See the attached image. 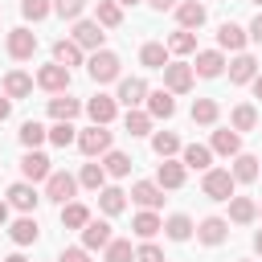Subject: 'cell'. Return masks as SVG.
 <instances>
[{
  "label": "cell",
  "instance_id": "ab89813d",
  "mask_svg": "<svg viewBox=\"0 0 262 262\" xmlns=\"http://www.w3.org/2000/svg\"><path fill=\"white\" fill-rule=\"evenodd\" d=\"M123 127H127V135H147L151 131V115L147 111H127V119H123Z\"/></svg>",
  "mask_w": 262,
  "mask_h": 262
},
{
  "label": "cell",
  "instance_id": "5bb4252c",
  "mask_svg": "<svg viewBox=\"0 0 262 262\" xmlns=\"http://www.w3.org/2000/svg\"><path fill=\"white\" fill-rule=\"evenodd\" d=\"M205 16H209V8L205 4H196V0H184V4H176V20H180V29H201L205 25Z\"/></svg>",
  "mask_w": 262,
  "mask_h": 262
},
{
  "label": "cell",
  "instance_id": "6125c7cd",
  "mask_svg": "<svg viewBox=\"0 0 262 262\" xmlns=\"http://www.w3.org/2000/svg\"><path fill=\"white\" fill-rule=\"evenodd\" d=\"M258 213H262V209H258Z\"/></svg>",
  "mask_w": 262,
  "mask_h": 262
},
{
  "label": "cell",
  "instance_id": "4316f807",
  "mask_svg": "<svg viewBox=\"0 0 262 262\" xmlns=\"http://www.w3.org/2000/svg\"><path fill=\"white\" fill-rule=\"evenodd\" d=\"M53 61H57V66H66V70H70V66H82V45L61 37V41L53 45Z\"/></svg>",
  "mask_w": 262,
  "mask_h": 262
},
{
  "label": "cell",
  "instance_id": "8d00e7d4",
  "mask_svg": "<svg viewBox=\"0 0 262 262\" xmlns=\"http://www.w3.org/2000/svg\"><path fill=\"white\" fill-rule=\"evenodd\" d=\"M192 229H196V225H192L184 213H172V217L164 221V233H168L172 242H188V237H192Z\"/></svg>",
  "mask_w": 262,
  "mask_h": 262
},
{
  "label": "cell",
  "instance_id": "f5cc1de1",
  "mask_svg": "<svg viewBox=\"0 0 262 262\" xmlns=\"http://www.w3.org/2000/svg\"><path fill=\"white\" fill-rule=\"evenodd\" d=\"M147 4H151V8H160V12H164V8H176V0H147Z\"/></svg>",
  "mask_w": 262,
  "mask_h": 262
},
{
  "label": "cell",
  "instance_id": "ac0fdd59",
  "mask_svg": "<svg viewBox=\"0 0 262 262\" xmlns=\"http://www.w3.org/2000/svg\"><path fill=\"white\" fill-rule=\"evenodd\" d=\"M246 37H250V33H246L242 25H233V20H225V25L217 29V45H221V49H233V53L246 49Z\"/></svg>",
  "mask_w": 262,
  "mask_h": 262
},
{
  "label": "cell",
  "instance_id": "db71d44e",
  "mask_svg": "<svg viewBox=\"0 0 262 262\" xmlns=\"http://www.w3.org/2000/svg\"><path fill=\"white\" fill-rule=\"evenodd\" d=\"M8 221V201H0V225Z\"/></svg>",
  "mask_w": 262,
  "mask_h": 262
},
{
  "label": "cell",
  "instance_id": "7bdbcfd3",
  "mask_svg": "<svg viewBox=\"0 0 262 262\" xmlns=\"http://www.w3.org/2000/svg\"><path fill=\"white\" fill-rule=\"evenodd\" d=\"M53 12V0H20V16L25 20H45Z\"/></svg>",
  "mask_w": 262,
  "mask_h": 262
},
{
  "label": "cell",
  "instance_id": "d6a6232c",
  "mask_svg": "<svg viewBox=\"0 0 262 262\" xmlns=\"http://www.w3.org/2000/svg\"><path fill=\"white\" fill-rule=\"evenodd\" d=\"M94 20H98L102 29H119V25H123V8H119V0H98Z\"/></svg>",
  "mask_w": 262,
  "mask_h": 262
},
{
  "label": "cell",
  "instance_id": "44dd1931",
  "mask_svg": "<svg viewBox=\"0 0 262 262\" xmlns=\"http://www.w3.org/2000/svg\"><path fill=\"white\" fill-rule=\"evenodd\" d=\"M180 164L184 168H196V172H209V164H213V147H205V143H188V147H180Z\"/></svg>",
  "mask_w": 262,
  "mask_h": 262
},
{
  "label": "cell",
  "instance_id": "ee69618b",
  "mask_svg": "<svg viewBox=\"0 0 262 262\" xmlns=\"http://www.w3.org/2000/svg\"><path fill=\"white\" fill-rule=\"evenodd\" d=\"M196 49V37L188 33V29H176L172 37H168V53H192Z\"/></svg>",
  "mask_w": 262,
  "mask_h": 262
},
{
  "label": "cell",
  "instance_id": "7dc6e473",
  "mask_svg": "<svg viewBox=\"0 0 262 262\" xmlns=\"http://www.w3.org/2000/svg\"><path fill=\"white\" fill-rule=\"evenodd\" d=\"M82 8H86V0H53V12H57L61 20H78Z\"/></svg>",
  "mask_w": 262,
  "mask_h": 262
},
{
  "label": "cell",
  "instance_id": "681fc988",
  "mask_svg": "<svg viewBox=\"0 0 262 262\" xmlns=\"http://www.w3.org/2000/svg\"><path fill=\"white\" fill-rule=\"evenodd\" d=\"M57 262H90V258H86V246H70V250H61Z\"/></svg>",
  "mask_w": 262,
  "mask_h": 262
},
{
  "label": "cell",
  "instance_id": "52a82bcc",
  "mask_svg": "<svg viewBox=\"0 0 262 262\" xmlns=\"http://www.w3.org/2000/svg\"><path fill=\"white\" fill-rule=\"evenodd\" d=\"M74 192H78V176H70V172H53V176L45 180V196L57 201V205H70Z\"/></svg>",
  "mask_w": 262,
  "mask_h": 262
},
{
  "label": "cell",
  "instance_id": "9c48e42d",
  "mask_svg": "<svg viewBox=\"0 0 262 262\" xmlns=\"http://www.w3.org/2000/svg\"><path fill=\"white\" fill-rule=\"evenodd\" d=\"M33 53H37V33H29V29H12V33H8V57L29 61Z\"/></svg>",
  "mask_w": 262,
  "mask_h": 262
},
{
  "label": "cell",
  "instance_id": "ffe728a7",
  "mask_svg": "<svg viewBox=\"0 0 262 262\" xmlns=\"http://www.w3.org/2000/svg\"><path fill=\"white\" fill-rule=\"evenodd\" d=\"M33 94V78L25 70H8L4 74V98H29Z\"/></svg>",
  "mask_w": 262,
  "mask_h": 262
},
{
  "label": "cell",
  "instance_id": "d6986e66",
  "mask_svg": "<svg viewBox=\"0 0 262 262\" xmlns=\"http://www.w3.org/2000/svg\"><path fill=\"white\" fill-rule=\"evenodd\" d=\"M254 78H258V61H254L250 53H237V57L229 61V82L242 86V82H254Z\"/></svg>",
  "mask_w": 262,
  "mask_h": 262
},
{
  "label": "cell",
  "instance_id": "30bf717a",
  "mask_svg": "<svg viewBox=\"0 0 262 262\" xmlns=\"http://www.w3.org/2000/svg\"><path fill=\"white\" fill-rule=\"evenodd\" d=\"M131 201H135V205H143V209H151V213H156V209H160V205H164V188H160V184H156V180H135V184H131Z\"/></svg>",
  "mask_w": 262,
  "mask_h": 262
},
{
  "label": "cell",
  "instance_id": "816d5d0a",
  "mask_svg": "<svg viewBox=\"0 0 262 262\" xmlns=\"http://www.w3.org/2000/svg\"><path fill=\"white\" fill-rule=\"evenodd\" d=\"M8 115H12V98H0V123H4Z\"/></svg>",
  "mask_w": 262,
  "mask_h": 262
},
{
  "label": "cell",
  "instance_id": "bcb514c9",
  "mask_svg": "<svg viewBox=\"0 0 262 262\" xmlns=\"http://www.w3.org/2000/svg\"><path fill=\"white\" fill-rule=\"evenodd\" d=\"M106 262H135V250H131V242L115 237V242L106 246Z\"/></svg>",
  "mask_w": 262,
  "mask_h": 262
},
{
  "label": "cell",
  "instance_id": "60d3db41",
  "mask_svg": "<svg viewBox=\"0 0 262 262\" xmlns=\"http://www.w3.org/2000/svg\"><path fill=\"white\" fill-rule=\"evenodd\" d=\"M45 139H49V127H41V123H33V119L20 123V143H25L29 151H33L37 143H45Z\"/></svg>",
  "mask_w": 262,
  "mask_h": 262
},
{
  "label": "cell",
  "instance_id": "d4e9b609",
  "mask_svg": "<svg viewBox=\"0 0 262 262\" xmlns=\"http://www.w3.org/2000/svg\"><path fill=\"white\" fill-rule=\"evenodd\" d=\"M156 184H160V188H180V184H184V164L164 160V164L156 168Z\"/></svg>",
  "mask_w": 262,
  "mask_h": 262
},
{
  "label": "cell",
  "instance_id": "cb8c5ba5",
  "mask_svg": "<svg viewBox=\"0 0 262 262\" xmlns=\"http://www.w3.org/2000/svg\"><path fill=\"white\" fill-rule=\"evenodd\" d=\"M8 237H12L16 246H33V242L41 237V229H37V221H33V217H16V221L8 225Z\"/></svg>",
  "mask_w": 262,
  "mask_h": 262
},
{
  "label": "cell",
  "instance_id": "1f68e13d",
  "mask_svg": "<svg viewBox=\"0 0 262 262\" xmlns=\"http://www.w3.org/2000/svg\"><path fill=\"white\" fill-rule=\"evenodd\" d=\"M61 225H66V229H86V225H90V209L78 205V201L61 205Z\"/></svg>",
  "mask_w": 262,
  "mask_h": 262
},
{
  "label": "cell",
  "instance_id": "603a6c76",
  "mask_svg": "<svg viewBox=\"0 0 262 262\" xmlns=\"http://www.w3.org/2000/svg\"><path fill=\"white\" fill-rule=\"evenodd\" d=\"M209 147H213V156H242V135L229 131V127L225 131H213V143Z\"/></svg>",
  "mask_w": 262,
  "mask_h": 262
},
{
  "label": "cell",
  "instance_id": "ba28073f",
  "mask_svg": "<svg viewBox=\"0 0 262 262\" xmlns=\"http://www.w3.org/2000/svg\"><path fill=\"white\" fill-rule=\"evenodd\" d=\"M147 94H151V90H147V82H143V78H123V82H119L115 102H123L127 111H135L139 102H147Z\"/></svg>",
  "mask_w": 262,
  "mask_h": 262
},
{
  "label": "cell",
  "instance_id": "f35d334b",
  "mask_svg": "<svg viewBox=\"0 0 262 262\" xmlns=\"http://www.w3.org/2000/svg\"><path fill=\"white\" fill-rule=\"evenodd\" d=\"M229 123H233V131H254V127H258V111H254L250 102H242V106H233Z\"/></svg>",
  "mask_w": 262,
  "mask_h": 262
},
{
  "label": "cell",
  "instance_id": "91938a15",
  "mask_svg": "<svg viewBox=\"0 0 262 262\" xmlns=\"http://www.w3.org/2000/svg\"><path fill=\"white\" fill-rule=\"evenodd\" d=\"M254 4H262V0H254Z\"/></svg>",
  "mask_w": 262,
  "mask_h": 262
},
{
  "label": "cell",
  "instance_id": "4fadbf2b",
  "mask_svg": "<svg viewBox=\"0 0 262 262\" xmlns=\"http://www.w3.org/2000/svg\"><path fill=\"white\" fill-rule=\"evenodd\" d=\"M115 111H119V102H115L111 94H94V98L86 102V115H90V123H98V127H106V123L115 119Z\"/></svg>",
  "mask_w": 262,
  "mask_h": 262
},
{
  "label": "cell",
  "instance_id": "484cf974",
  "mask_svg": "<svg viewBox=\"0 0 262 262\" xmlns=\"http://www.w3.org/2000/svg\"><path fill=\"white\" fill-rule=\"evenodd\" d=\"M131 229H135V237H143V242H151L160 229H164V221L151 213V209H143V213H135V221H131Z\"/></svg>",
  "mask_w": 262,
  "mask_h": 262
},
{
  "label": "cell",
  "instance_id": "8fae6325",
  "mask_svg": "<svg viewBox=\"0 0 262 262\" xmlns=\"http://www.w3.org/2000/svg\"><path fill=\"white\" fill-rule=\"evenodd\" d=\"M20 172H25V180H29V184H37V180H49V176H53V168H49V156H41V151H25V160H20Z\"/></svg>",
  "mask_w": 262,
  "mask_h": 262
},
{
  "label": "cell",
  "instance_id": "e575fe53",
  "mask_svg": "<svg viewBox=\"0 0 262 262\" xmlns=\"http://www.w3.org/2000/svg\"><path fill=\"white\" fill-rule=\"evenodd\" d=\"M217 115H221V106H217L213 98H192V123L213 127V123H217Z\"/></svg>",
  "mask_w": 262,
  "mask_h": 262
},
{
  "label": "cell",
  "instance_id": "74e56055",
  "mask_svg": "<svg viewBox=\"0 0 262 262\" xmlns=\"http://www.w3.org/2000/svg\"><path fill=\"white\" fill-rule=\"evenodd\" d=\"M151 151H156L160 160H172V156L180 151V139H176L172 131H156V135H151Z\"/></svg>",
  "mask_w": 262,
  "mask_h": 262
},
{
  "label": "cell",
  "instance_id": "5b68a950",
  "mask_svg": "<svg viewBox=\"0 0 262 262\" xmlns=\"http://www.w3.org/2000/svg\"><path fill=\"white\" fill-rule=\"evenodd\" d=\"M70 41H78L82 49H102V41H106V33H102V25L98 20H74V33H70Z\"/></svg>",
  "mask_w": 262,
  "mask_h": 262
},
{
  "label": "cell",
  "instance_id": "2e32d148",
  "mask_svg": "<svg viewBox=\"0 0 262 262\" xmlns=\"http://www.w3.org/2000/svg\"><path fill=\"white\" fill-rule=\"evenodd\" d=\"M37 201H41V196H37V188H33L29 180H20V184H12V188H8V205H12V209H20V213H33V209H37Z\"/></svg>",
  "mask_w": 262,
  "mask_h": 262
},
{
  "label": "cell",
  "instance_id": "7c38bea8",
  "mask_svg": "<svg viewBox=\"0 0 262 262\" xmlns=\"http://www.w3.org/2000/svg\"><path fill=\"white\" fill-rule=\"evenodd\" d=\"M111 242H115L111 221H94V217H90V225L82 229V246H86V250H106Z\"/></svg>",
  "mask_w": 262,
  "mask_h": 262
},
{
  "label": "cell",
  "instance_id": "836d02e7",
  "mask_svg": "<svg viewBox=\"0 0 262 262\" xmlns=\"http://www.w3.org/2000/svg\"><path fill=\"white\" fill-rule=\"evenodd\" d=\"M139 61H143L147 70H164V66H168V45H160V41H147V45L139 49Z\"/></svg>",
  "mask_w": 262,
  "mask_h": 262
},
{
  "label": "cell",
  "instance_id": "680465c9",
  "mask_svg": "<svg viewBox=\"0 0 262 262\" xmlns=\"http://www.w3.org/2000/svg\"><path fill=\"white\" fill-rule=\"evenodd\" d=\"M131 4H139V0H119V8H131Z\"/></svg>",
  "mask_w": 262,
  "mask_h": 262
},
{
  "label": "cell",
  "instance_id": "11a10c76",
  "mask_svg": "<svg viewBox=\"0 0 262 262\" xmlns=\"http://www.w3.org/2000/svg\"><path fill=\"white\" fill-rule=\"evenodd\" d=\"M254 94H258V98H262V74H258V78H254Z\"/></svg>",
  "mask_w": 262,
  "mask_h": 262
},
{
  "label": "cell",
  "instance_id": "e0dca14e",
  "mask_svg": "<svg viewBox=\"0 0 262 262\" xmlns=\"http://www.w3.org/2000/svg\"><path fill=\"white\" fill-rule=\"evenodd\" d=\"M225 233H229V221H225V217H205V221L196 225V237H201L205 246H221Z\"/></svg>",
  "mask_w": 262,
  "mask_h": 262
},
{
  "label": "cell",
  "instance_id": "3957f363",
  "mask_svg": "<svg viewBox=\"0 0 262 262\" xmlns=\"http://www.w3.org/2000/svg\"><path fill=\"white\" fill-rule=\"evenodd\" d=\"M192 78H196V70L188 61H168L164 66V90L168 94H188L192 90Z\"/></svg>",
  "mask_w": 262,
  "mask_h": 262
},
{
  "label": "cell",
  "instance_id": "f907efd6",
  "mask_svg": "<svg viewBox=\"0 0 262 262\" xmlns=\"http://www.w3.org/2000/svg\"><path fill=\"white\" fill-rule=\"evenodd\" d=\"M250 37H254V41H258V45H262V12H258V16H254V20H250Z\"/></svg>",
  "mask_w": 262,
  "mask_h": 262
},
{
  "label": "cell",
  "instance_id": "4dcf8cb0",
  "mask_svg": "<svg viewBox=\"0 0 262 262\" xmlns=\"http://www.w3.org/2000/svg\"><path fill=\"white\" fill-rule=\"evenodd\" d=\"M254 217H258V205H254L250 196H233V201H229V221H233V225H250Z\"/></svg>",
  "mask_w": 262,
  "mask_h": 262
},
{
  "label": "cell",
  "instance_id": "9f6ffc18",
  "mask_svg": "<svg viewBox=\"0 0 262 262\" xmlns=\"http://www.w3.org/2000/svg\"><path fill=\"white\" fill-rule=\"evenodd\" d=\"M254 250H258V254H262V229H258V233H254Z\"/></svg>",
  "mask_w": 262,
  "mask_h": 262
},
{
  "label": "cell",
  "instance_id": "d590c367",
  "mask_svg": "<svg viewBox=\"0 0 262 262\" xmlns=\"http://www.w3.org/2000/svg\"><path fill=\"white\" fill-rule=\"evenodd\" d=\"M262 176V168H258V160L254 156H233V180H242V184H250V180H258Z\"/></svg>",
  "mask_w": 262,
  "mask_h": 262
},
{
  "label": "cell",
  "instance_id": "94428289",
  "mask_svg": "<svg viewBox=\"0 0 262 262\" xmlns=\"http://www.w3.org/2000/svg\"><path fill=\"white\" fill-rule=\"evenodd\" d=\"M242 262H250V258H242Z\"/></svg>",
  "mask_w": 262,
  "mask_h": 262
},
{
  "label": "cell",
  "instance_id": "83f0119b",
  "mask_svg": "<svg viewBox=\"0 0 262 262\" xmlns=\"http://www.w3.org/2000/svg\"><path fill=\"white\" fill-rule=\"evenodd\" d=\"M78 111H82V102H78V98H66V94L49 98V115H53V123H70Z\"/></svg>",
  "mask_w": 262,
  "mask_h": 262
},
{
  "label": "cell",
  "instance_id": "8992f818",
  "mask_svg": "<svg viewBox=\"0 0 262 262\" xmlns=\"http://www.w3.org/2000/svg\"><path fill=\"white\" fill-rule=\"evenodd\" d=\"M37 86L49 90V94H66V90H70V70L57 66V61H53V66H41V70H37Z\"/></svg>",
  "mask_w": 262,
  "mask_h": 262
},
{
  "label": "cell",
  "instance_id": "f546056e",
  "mask_svg": "<svg viewBox=\"0 0 262 262\" xmlns=\"http://www.w3.org/2000/svg\"><path fill=\"white\" fill-rule=\"evenodd\" d=\"M98 209H102L106 217L123 213V209H127V192H123V188H111V184H106V188L98 192Z\"/></svg>",
  "mask_w": 262,
  "mask_h": 262
},
{
  "label": "cell",
  "instance_id": "277c9868",
  "mask_svg": "<svg viewBox=\"0 0 262 262\" xmlns=\"http://www.w3.org/2000/svg\"><path fill=\"white\" fill-rule=\"evenodd\" d=\"M78 147H82V156H90V160H94V156H106V151H111V131L98 127V123H90V127L78 135Z\"/></svg>",
  "mask_w": 262,
  "mask_h": 262
},
{
  "label": "cell",
  "instance_id": "6f0895ef",
  "mask_svg": "<svg viewBox=\"0 0 262 262\" xmlns=\"http://www.w3.org/2000/svg\"><path fill=\"white\" fill-rule=\"evenodd\" d=\"M4 262H29V258H25V254H8Z\"/></svg>",
  "mask_w": 262,
  "mask_h": 262
},
{
  "label": "cell",
  "instance_id": "f1b7e54d",
  "mask_svg": "<svg viewBox=\"0 0 262 262\" xmlns=\"http://www.w3.org/2000/svg\"><path fill=\"white\" fill-rule=\"evenodd\" d=\"M78 184H82V188H90V192H102V188H106V168H102V164H82Z\"/></svg>",
  "mask_w": 262,
  "mask_h": 262
},
{
  "label": "cell",
  "instance_id": "7402d4cb",
  "mask_svg": "<svg viewBox=\"0 0 262 262\" xmlns=\"http://www.w3.org/2000/svg\"><path fill=\"white\" fill-rule=\"evenodd\" d=\"M147 115H151V119H172V115H176V98H172L168 90H151V94H147Z\"/></svg>",
  "mask_w": 262,
  "mask_h": 262
},
{
  "label": "cell",
  "instance_id": "6da1fadb",
  "mask_svg": "<svg viewBox=\"0 0 262 262\" xmlns=\"http://www.w3.org/2000/svg\"><path fill=\"white\" fill-rule=\"evenodd\" d=\"M119 70H123V61H119V53H111V49H98V53H90V61H86V74H90L98 86H102V82H115Z\"/></svg>",
  "mask_w": 262,
  "mask_h": 262
},
{
  "label": "cell",
  "instance_id": "9a60e30c",
  "mask_svg": "<svg viewBox=\"0 0 262 262\" xmlns=\"http://www.w3.org/2000/svg\"><path fill=\"white\" fill-rule=\"evenodd\" d=\"M192 70H196L201 78H221V70H225L221 49H201V53H196V61H192Z\"/></svg>",
  "mask_w": 262,
  "mask_h": 262
},
{
  "label": "cell",
  "instance_id": "f6af8a7d",
  "mask_svg": "<svg viewBox=\"0 0 262 262\" xmlns=\"http://www.w3.org/2000/svg\"><path fill=\"white\" fill-rule=\"evenodd\" d=\"M49 143H53V147H70V143H78L74 123H53V127H49Z\"/></svg>",
  "mask_w": 262,
  "mask_h": 262
},
{
  "label": "cell",
  "instance_id": "7a4b0ae2",
  "mask_svg": "<svg viewBox=\"0 0 262 262\" xmlns=\"http://www.w3.org/2000/svg\"><path fill=\"white\" fill-rule=\"evenodd\" d=\"M233 172L229 168H209L205 172V180H201V188H205V196L209 201H233Z\"/></svg>",
  "mask_w": 262,
  "mask_h": 262
},
{
  "label": "cell",
  "instance_id": "c3c4849f",
  "mask_svg": "<svg viewBox=\"0 0 262 262\" xmlns=\"http://www.w3.org/2000/svg\"><path fill=\"white\" fill-rule=\"evenodd\" d=\"M135 262H164V250H160L156 242H143V246L135 250Z\"/></svg>",
  "mask_w": 262,
  "mask_h": 262
},
{
  "label": "cell",
  "instance_id": "b9f144b4",
  "mask_svg": "<svg viewBox=\"0 0 262 262\" xmlns=\"http://www.w3.org/2000/svg\"><path fill=\"white\" fill-rule=\"evenodd\" d=\"M102 168H106V176H127V172H131V156L106 151V156H102Z\"/></svg>",
  "mask_w": 262,
  "mask_h": 262
}]
</instances>
